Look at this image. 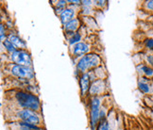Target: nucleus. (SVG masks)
<instances>
[{"instance_id":"a211bd4d","label":"nucleus","mask_w":153,"mask_h":130,"mask_svg":"<svg viewBox=\"0 0 153 130\" xmlns=\"http://www.w3.org/2000/svg\"><path fill=\"white\" fill-rule=\"evenodd\" d=\"M146 46L148 47V48L149 49H153V39H148V40H146Z\"/></svg>"},{"instance_id":"39448f33","label":"nucleus","mask_w":153,"mask_h":130,"mask_svg":"<svg viewBox=\"0 0 153 130\" xmlns=\"http://www.w3.org/2000/svg\"><path fill=\"white\" fill-rule=\"evenodd\" d=\"M11 72H13V75L18 76V78H32L34 75L33 72L29 68L17 64L13 67Z\"/></svg>"},{"instance_id":"423d86ee","label":"nucleus","mask_w":153,"mask_h":130,"mask_svg":"<svg viewBox=\"0 0 153 130\" xmlns=\"http://www.w3.org/2000/svg\"><path fill=\"white\" fill-rule=\"evenodd\" d=\"M99 117V100L98 98H94L91 104V125L94 130L96 123H97Z\"/></svg>"},{"instance_id":"6ab92c4d","label":"nucleus","mask_w":153,"mask_h":130,"mask_svg":"<svg viewBox=\"0 0 153 130\" xmlns=\"http://www.w3.org/2000/svg\"><path fill=\"white\" fill-rule=\"evenodd\" d=\"M146 8L149 10H153V1H148L146 2Z\"/></svg>"},{"instance_id":"9b49d317","label":"nucleus","mask_w":153,"mask_h":130,"mask_svg":"<svg viewBox=\"0 0 153 130\" xmlns=\"http://www.w3.org/2000/svg\"><path fill=\"white\" fill-rule=\"evenodd\" d=\"M79 27V20L78 19H73L67 24H65V29L69 31H74L76 30Z\"/></svg>"},{"instance_id":"6e6552de","label":"nucleus","mask_w":153,"mask_h":130,"mask_svg":"<svg viewBox=\"0 0 153 130\" xmlns=\"http://www.w3.org/2000/svg\"><path fill=\"white\" fill-rule=\"evenodd\" d=\"M73 16H74V11L70 9H65V10H63L61 13V20L64 25H65L68 22L73 20Z\"/></svg>"},{"instance_id":"f8f14e48","label":"nucleus","mask_w":153,"mask_h":130,"mask_svg":"<svg viewBox=\"0 0 153 130\" xmlns=\"http://www.w3.org/2000/svg\"><path fill=\"white\" fill-rule=\"evenodd\" d=\"M103 89V86H102V81H100V80H98V81H97V82H95L93 85H92V87H91V89H90V92L91 93H97V92H99L101 90Z\"/></svg>"},{"instance_id":"1a4fd4ad","label":"nucleus","mask_w":153,"mask_h":130,"mask_svg":"<svg viewBox=\"0 0 153 130\" xmlns=\"http://www.w3.org/2000/svg\"><path fill=\"white\" fill-rule=\"evenodd\" d=\"M89 75L88 74H84L81 76L80 78V89H81V92L82 94H85L86 92L89 89Z\"/></svg>"},{"instance_id":"20e7f679","label":"nucleus","mask_w":153,"mask_h":130,"mask_svg":"<svg viewBox=\"0 0 153 130\" xmlns=\"http://www.w3.org/2000/svg\"><path fill=\"white\" fill-rule=\"evenodd\" d=\"M18 115L25 123H30V125H34V126L40 123L39 117L30 109H23L19 112Z\"/></svg>"},{"instance_id":"f03ea898","label":"nucleus","mask_w":153,"mask_h":130,"mask_svg":"<svg viewBox=\"0 0 153 130\" xmlns=\"http://www.w3.org/2000/svg\"><path fill=\"white\" fill-rule=\"evenodd\" d=\"M101 60L98 55L97 54H87L82 57L79 63H78V68L80 71H86L92 67H96L97 65L100 63Z\"/></svg>"},{"instance_id":"f3484780","label":"nucleus","mask_w":153,"mask_h":130,"mask_svg":"<svg viewBox=\"0 0 153 130\" xmlns=\"http://www.w3.org/2000/svg\"><path fill=\"white\" fill-rule=\"evenodd\" d=\"M142 69H143V72H144L146 75L150 76V75H153V70H152L151 68L146 67V66H143V67H142Z\"/></svg>"},{"instance_id":"dca6fc26","label":"nucleus","mask_w":153,"mask_h":130,"mask_svg":"<svg viewBox=\"0 0 153 130\" xmlns=\"http://www.w3.org/2000/svg\"><path fill=\"white\" fill-rule=\"evenodd\" d=\"M139 89L144 92H149V87L148 84L143 83V82H140L139 83Z\"/></svg>"},{"instance_id":"2eb2a0df","label":"nucleus","mask_w":153,"mask_h":130,"mask_svg":"<svg viewBox=\"0 0 153 130\" xmlns=\"http://www.w3.org/2000/svg\"><path fill=\"white\" fill-rule=\"evenodd\" d=\"M80 35L79 34V33H75L74 34V36L70 39V41H69V44H76V43H78L79 41H80Z\"/></svg>"},{"instance_id":"4468645a","label":"nucleus","mask_w":153,"mask_h":130,"mask_svg":"<svg viewBox=\"0 0 153 130\" xmlns=\"http://www.w3.org/2000/svg\"><path fill=\"white\" fill-rule=\"evenodd\" d=\"M97 130H110L109 126H108V123L106 122L105 120H101L100 123L98 125Z\"/></svg>"},{"instance_id":"ddd939ff","label":"nucleus","mask_w":153,"mask_h":130,"mask_svg":"<svg viewBox=\"0 0 153 130\" xmlns=\"http://www.w3.org/2000/svg\"><path fill=\"white\" fill-rule=\"evenodd\" d=\"M3 44L5 45V47L7 48L10 52H15V46L10 43V40H5L4 42H3Z\"/></svg>"},{"instance_id":"f257e3e1","label":"nucleus","mask_w":153,"mask_h":130,"mask_svg":"<svg viewBox=\"0 0 153 130\" xmlns=\"http://www.w3.org/2000/svg\"><path fill=\"white\" fill-rule=\"evenodd\" d=\"M16 99L22 107L27 109L38 110L40 109V101L39 99L31 93L20 92L16 93Z\"/></svg>"},{"instance_id":"9d476101","label":"nucleus","mask_w":153,"mask_h":130,"mask_svg":"<svg viewBox=\"0 0 153 130\" xmlns=\"http://www.w3.org/2000/svg\"><path fill=\"white\" fill-rule=\"evenodd\" d=\"M9 40L10 41V43L13 44L14 46H17V47H26L25 43L23 42V41L19 37L15 36V35L10 34V36H9Z\"/></svg>"},{"instance_id":"7ed1b4c3","label":"nucleus","mask_w":153,"mask_h":130,"mask_svg":"<svg viewBox=\"0 0 153 130\" xmlns=\"http://www.w3.org/2000/svg\"><path fill=\"white\" fill-rule=\"evenodd\" d=\"M11 60L13 62L17 63V65L21 66H30L31 65V58L28 53L21 50H16L11 54Z\"/></svg>"},{"instance_id":"0eeeda50","label":"nucleus","mask_w":153,"mask_h":130,"mask_svg":"<svg viewBox=\"0 0 153 130\" xmlns=\"http://www.w3.org/2000/svg\"><path fill=\"white\" fill-rule=\"evenodd\" d=\"M89 50V46H88L86 44L84 43H78L75 46H74V51L73 53L76 56H80V55H83L84 53L88 52Z\"/></svg>"},{"instance_id":"aec40b11","label":"nucleus","mask_w":153,"mask_h":130,"mask_svg":"<svg viewBox=\"0 0 153 130\" xmlns=\"http://www.w3.org/2000/svg\"><path fill=\"white\" fill-rule=\"evenodd\" d=\"M0 28H1V40H2V42H4V27H3V25H1Z\"/></svg>"}]
</instances>
